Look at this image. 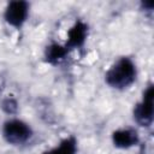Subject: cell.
<instances>
[{"label":"cell","instance_id":"obj_5","mask_svg":"<svg viewBox=\"0 0 154 154\" xmlns=\"http://www.w3.org/2000/svg\"><path fill=\"white\" fill-rule=\"evenodd\" d=\"M89 35V26L83 20H76L75 24L69 29L67 35H66V42L65 47L69 51L72 49H78L82 48L88 38Z\"/></svg>","mask_w":154,"mask_h":154},{"label":"cell","instance_id":"obj_8","mask_svg":"<svg viewBox=\"0 0 154 154\" xmlns=\"http://www.w3.org/2000/svg\"><path fill=\"white\" fill-rule=\"evenodd\" d=\"M77 152H78V143L76 137L69 136L61 140L59 144H57L55 147L41 154H77Z\"/></svg>","mask_w":154,"mask_h":154},{"label":"cell","instance_id":"obj_6","mask_svg":"<svg viewBox=\"0 0 154 154\" xmlns=\"http://www.w3.org/2000/svg\"><path fill=\"white\" fill-rule=\"evenodd\" d=\"M112 143L118 149H130L140 143V136L135 129L123 128L117 129L111 135Z\"/></svg>","mask_w":154,"mask_h":154},{"label":"cell","instance_id":"obj_1","mask_svg":"<svg viewBox=\"0 0 154 154\" xmlns=\"http://www.w3.org/2000/svg\"><path fill=\"white\" fill-rule=\"evenodd\" d=\"M137 79V67L129 57H120L105 73V82L116 90L130 88Z\"/></svg>","mask_w":154,"mask_h":154},{"label":"cell","instance_id":"obj_3","mask_svg":"<svg viewBox=\"0 0 154 154\" xmlns=\"http://www.w3.org/2000/svg\"><path fill=\"white\" fill-rule=\"evenodd\" d=\"M154 85L148 84L142 94V99L134 106L132 117L134 120L142 128H150L154 119Z\"/></svg>","mask_w":154,"mask_h":154},{"label":"cell","instance_id":"obj_9","mask_svg":"<svg viewBox=\"0 0 154 154\" xmlns=\"http://www.w3.org/2000/svg\"><path fill=\"white\" fill-rule=\"evenodd\" d=\"M0 107L4 113H6L8 116H14L18 112V101L13 96H6L1 100Z\"/></svg>","mask_w":154,"mask_h":154},{"label":"cell","instance_id":"obj_4","mask_svg":"<svg viewBox=\"0 0 154 154\" xmlns=\"http://www.w3.org/2000/svg\"><path fill=\"white\" fill-rule=\"evenodd\" d=\"M30 12V4L23 0L10 1L4 11L5 22L16 29H22L26 23Z\"/></svg>","mask_w":154,"mask_h":154},{"label":"cell","instance_id":"obj_10","mask_svg":"<svg viewBox=\"0 0 154 154\" xmlns=\"http://www.w3.org/2000/svg\"><path fill=\"white\" fill-rule=\"evenodd\" d=\"M153 8H154L153 1H142L141 2V10L144 11V13H152Z\"/></svg>","mask_w":154,"mask_h":154},{"label":"cell","instance_id":"obj_2","mask_svg":"<svg viewBox=\"0 0 154 154\" xmlns=\"http://www.w3.org/2000/svg\"><path fill=\"white\" fill-rule=\"evenodd\" d=\"M34 131L31 126L17 118L8 119L4 123L2 126V137L4 140L12 146L25 144L32 137Z\"/></svg>","mask_w":154,"mask_h":154},{"label":"cell","instance_id":"obj_7","mask_svg":"<svg viewBox=\"0 0 154 154\" xmlns=\"http://www.w3.org/2000/svg\"><path fill=\"white\" fill-rule=\"evenodd\" d=\"M69 52L70 51L64 45L51 43L45 49V61L49 65H59L66 59Z\"/></svg>","mask_w":154,"mask_h":154}]
</instances>
